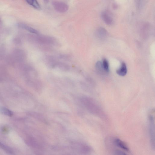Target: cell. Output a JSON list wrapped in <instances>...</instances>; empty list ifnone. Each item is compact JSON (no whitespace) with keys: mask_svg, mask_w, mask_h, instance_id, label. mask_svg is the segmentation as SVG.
Instances as JSON below:
<instances>
[{"mask_svg":"<svg viewBox=\"0 0 155 155\" xmlns=\"http://www.w3.org/2000/svg\"><path fill=\"white\" fill-rule=\"evenodd\" d=\"M96 33L97 36L100 39L106 38L108 34L106 29L102 27L99 28L96 31Z\"/></svg>","mask_w":155,"mask_h":155,"instance_id":"obj_7","label":"cell"},{"mask_svg":"<svg viewBox=\"0 0 155 155\" xmlns=\"http://www.w3.org/2000/svg\"><path fill=\"white\" fill-rule=\"evenodd\" d=\"M44 2L46 4H47L49 2V0H44Z\"/></svg>","mask_w":155,"mask_h":155,"instance_id":"obj_15","label":"cell"},{"mask_svg":"<svg viewBox=\"0 0 155 155\" xmlns=\"http://www.w3.org/2000/svg\"><path fill=\"white\" fill-rule=\"evenodd\" d=\"M20 27L22 28L25 29L26 30L28 31L31 33L35 34H37L38 33V32L35 29L33 28L30 26L26 25L24 24H20L19 25Z\"/></svg>","mask_w":155,"mask_h":155,"instance_id":"obj_8","label":"cell"},{"mask_svg":"<svg viewBox=\"0 0 155 155\" xmlns=\"http://www.w3.org/2000/svg\"><path fill=\"white\" fill-rule=\"evenodd\" d=\"M102 19L106 24L109 25H111L114 23V19L113 17L109 12L104 11L102 13L101 15Z\"/></svg>","mask_w":155,"mask_h":155,"instance_id":"obj_5","label":"cell"},{"mask_svg":"<svg viewBox=\"0 0 155 155\" xmlns=\"http://www.w3.org/2000/svg\"><path fill=\"white\" fill-rule=\"evenodd\" d=\"M154 111L152 110L149 116V130L150 143L152 147L155 149Z\"/></svg>","mask_w":155,"mask_h":155,"instance_id":"obj_2","label":"cell"},{"mask_svg":"<svg viewBox=\"0 0 155 155\" xmlns=\"http://www.w3.org/2000/svg\"><path fill=\"white\" fill-rule=\"evenodd\" d=\"M114 153L116 155H126L127 153L123 152L122 150H116L115 151Z\"/></svg>","mask_w":155,"mask_h":155,"instance_id":"obj_13","label":"cell"},{"mask_svg":"<svg viewBox=\"0 0 155 155\" xmlns=\"http://www.w3.org/2000/svg\"><path fill=\"white\" fill-rule=\"evenodd\" d=\"M102 64L103 69L106 73H108L110 71L109 63L107 59L104 58L103 59Z\"/></svg>","mask_w":155,"mask_h":155,"instance_id":"obj_10","label":"cell"},{"mask_svg":"<svg viewBox=\"0 0 155 155\" xmlns=\"http://www.w3.org/2000/svg\"><path fill=\"white\" fill-rule=\"evenodd\" d=\"M0 113L9 116H13V112L5 108L0 107Z\"/></svg>","mask_w":155,"mask_h":155,"instance_id":"obj_9","label":"cell"},{"mask_svg":"<svg viewBox=\"0 0 155 155\" xmlns=\"http://www.w3.org/2000/svg\"><path fill=\"white\" fill-rule=\"evenodd\" d=\"M5 147L6 146L4 145L2 143H1V142H0V147H1V148H2L3 149H4L5 148Z\"/></svg>","mask_w":155,"mask_h":155,"instance_id":"obj_14","label":"cell"},{"mask_svg":"<svg viewBox=\"0 0 155 155\" xmlns=\"http://www.w3.org/2000/svg\"><path fill=\"white\" fill-rule=\"evenodd\" d=\"M82 102L89 113L105 120L108 119L104 111L96 101L92 98L87 97H83Z\"/></svg>","mask_w":155,"mask_h":155,"instance_id":"obj_1","label":"cell"},{"mask_svg":"<svg viewBox=\"0 0 155 155\" xmlns=\"http://www.w3.org/2000/svg\"><path fill=\"white\" fill-rule=\"evenodd\" d=\"M31 6L36 10H40L41 9L40 6L37 0L34 1Z\"/></svg>","mask_w":155,"mask_h":155,"instance_id":"obj_12","label":"cell"},{"mask_svg":"<svg viewBox=\"0 0 155 155\" xmlns=\"http://www.w3.org/2000/svg\"><path fill=\"white\" fill-rule=\"evenodd\" d=\"M96 68L97 71L99 72L102 73L103 72L106 73L103 67L102 63L101 62L98 61L97 62L96 64Z\"/></svg>","mask_w":155,"mask_h":155,"instance_id":"obj_11","label":"cell"},{"mask_svg":"<svg viewBox=\"0 0 155 155\" xmlns=\"http://www.w3.org/2000/svg\"><path fill=\"white\" fill-rule=\"evenodd\" d=\"M52 4L55 9L59 12L65 13L69 10L68 5L64 2L61 1H54L52 2Z\"/></svg>","mask_w":155,"mask_h":155,"instance_id":"obj_3","label":"cell"},{"mask_svg":"<svg viewBox=\"0 0 155 155\" xmlns=\"http://www.w3.org/2000/svg\"><path fill=\"white\" fill-rule=\"evenodd\" d=\"M127 72V69L126 65L124 62L122 63L120 67L116 71L117 73L119 76H125Z\"/></svg>","mask_w":155,"mask_h":155,"instance_id":"obj_6","label":"cell"},{"mask_svg":"<svg viewBox=\"0 0 155 155\" xmlns=\"http://www.w3.org/2000/svg\"><path fill=\"white\" fill-rule=\"evenodd\" d=\"M114 144L119 148L127 152L130 151L129 147L126 143L122 141L120 139L116 138L114 139L113 140Z\"/></svg>","mask_w":155,"mask_h":155,"instance_id":"obj_4","label":"cell"}]
</instances>
